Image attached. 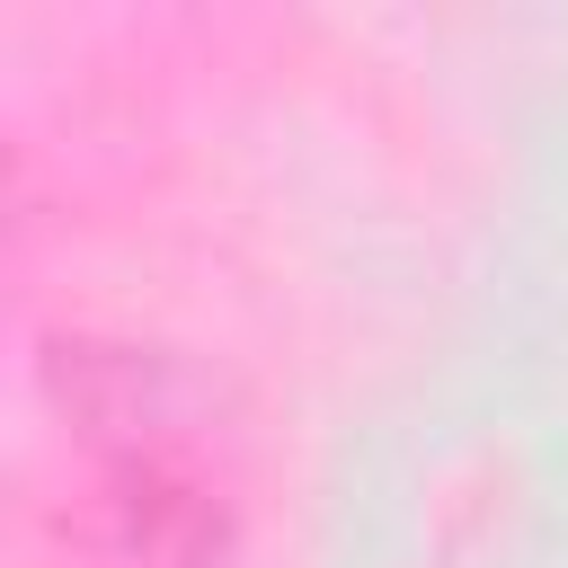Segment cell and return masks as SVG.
Returning <instances> with one entry per match:
<instances>
[{
  "label": "cell",
  "mask_w": 568,
  "mask_h": 568,
  "mask_svg": "<svg viewBox=\"0 0 568 568\" xmlns=\"http://www.w3.org/2000/svg\"><path fill=\"white\" fill-rule=\"evenodd\" d=\"M222 541V488L178 453H115L62 506V568H213Z\"/></svg>",
  "instance_id": "obj_1"
},
{
  "label": "cell",
  "mask_w": 568,
  "mask_h": 568,
  "mask_svg": "<svg viewBox=\"0 0 568 568\" xmlns=\"http://www.w3.org/2000/svg\"><path fill=\"white\" fill-rule=\"evenodd\" d=\"M44 382L62 399V417L115 462V453H178L186 417H195V373L160 346H98V337H62L44 355Z\"/></svg>",
  "instance_id": "obj_2"
}]
</instances>
